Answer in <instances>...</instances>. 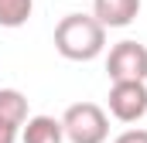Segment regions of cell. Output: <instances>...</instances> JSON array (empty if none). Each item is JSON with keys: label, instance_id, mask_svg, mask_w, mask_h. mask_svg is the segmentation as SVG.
<instances>
[{"label": "cell", "instance_id": "cell-8", "mask_svg": "<svg viewBox=\"0 0 147 143\" xmlns=\"http://www.w3.org/2000/svg\"><path fill=\"white\" fill-rule=\"evenodd\" d=\"M34 14V0H0V27H24Z\"/></svg>", "mask_w": 147, "mask_h": 143}, {"label": "cell", "instance_id": "cell-4", "mask_svg": "<svg viewBox=\"0 0 147 143\" xmlns=\"http://www.w3.org/2000/svg\"><path fill=\"white\" fill-rule=\"evenodd\" d=\"M110 116L120 123H137L147 116V85L144 82H113L110 85Z\"/></svg>", "mask_w": 147, "mask_h": 143}, {"label": "cell", "instance_id": "cell-10", "mask_svg": "<svg viewBox=\"0 0 147 143\" xmlns=\"http://www.w3.org/2000/svg\"><path fill=\"white\" fill-rule=\"evenodd\" d=\"M0 143H17V130L7 126V123H0Z\"/></svg>", "mask_w": 147, "mask_h": 143}, {"label": "cell", "instance_id": "cell-7", "mask_svg": "<svg viewBox=\"0 0 147 143\" xmlns=\"http://www.w3.org/2000/svg\"><path fill=\"white\" fill-rule=\"evenodd\" d=\"M0 123L21 130L28 123V99L17 89H0Z\"/></svg>", "mask_w": 147, "mask_h": 143}, {"label": "cell", "instance_id": "cell-9", "mask_svg": "<svg viewBox=\"0 0 147 143\" xmlns=\"http://www.w3.org/2000/svg\"><path fill=\"white\" fill-rule=\"evenodd\" d=\"M113 143H147V130H123Z\"/></svg>", "mask_w": 147, "mask_h": 143}, {"label": "cell", "instance_id": "cell-5", "mask_svg": "<svg viewBox=\"0 0 147 143\" xmlns=\"http://www.w3.org/2000/svg\"><path fill=\"white\" fill-rule=\"evenodd\" d=\"M140 14V0H92V17L103 27H127Z\"/></svg>", "mask_w": 147, "mask_h": 143}, {"label": "cell", "instance_id": "cell-2", "mask_svg": "<svg viewBox=\"0 0 147 143\" xmlns=\"http://www.w3.org/2000/svg\"><path fill=\"white\" fill-rule=\"evenodd\" d=\"M62 130H65L69 143H106L110 119L96 102H75L62 116Z\"/></svg>", "mask_w": 147, "mask_h": 143}, {"label": "cell", "instance_id": "cell-1", "mask_svg": "<svg viewBox=\"0 0 147 143\" xmlns=\"http://www.w3.org/2000/svg\"><path fill=\"white\" fill-rule=\"evenodd\" d=\"M106 48V27L92 14H65L55 24V51L69 61H92Z\"/></svg>", "mask_w": 147, "mask_h": 143}, {"label": "cell", "instance_id": "cell-3", "mask_svg": "<svg viewBox=\"0 0 147 143\" xmlns=\"http://www.w3.org/2000/svg\"><path fill=\"white\" fill-rule=\"evenodd\" d=\"M106 75L113 82H147V48L140 41H120L110 48Z\"/></svg>", "mask_w": 147, "mask_h": 143}, {"label": "cell", "instance_id": "cell-6", "mask_svg": "<svg viewBox=\"0 0 147 143\" xmlns=\"http://www.w3.org/2000/svg\"><path fill=\"white\" fill-rule=\"evenodd\" d=\"M21 143H65L62 119H55V116H28Z\"/></svg>", "mask_w": 147, "mask_h": 143}]
</instances>
